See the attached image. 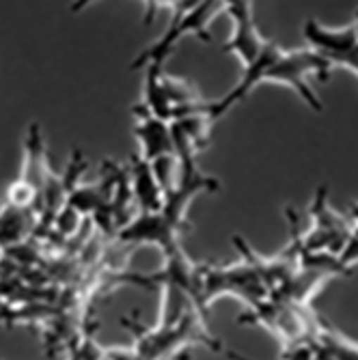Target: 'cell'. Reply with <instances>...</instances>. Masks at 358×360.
Here are the masks:
<instances>
[{
    "mask_svg": "<svg viewBox=\"0 0 358 360\" xmlns=\"http://www.w3.org/2000/svg\"><path fill=\"white\" fill-rule=\"evenodd\" d=\"M224 13H229V18L234 20V32L229 41L222 46V50L238 56V60L242 63V70H248L250 65L266 52L270 41L264 39L262 32H259L255 18H252L250 3H242V0H238V3H226Z\"/></svg>",
    "mask_w": 358,
    "mask_h": 360,
    "instance_id": "8",
    "label": "cell"
},
{
    "mask_svg": "<svg viewBox=\"0 0 358 360\" xmlns=\"http://www.w3.org/2000/svg\"><path fill=\"white\" fill-rule=\"evenodd\" d=\"M136 117L134 134L141 145V158L147 160L149 165L158 160H177L175 155V145H173V134L171 125L167 121H162L153 115H149L141 104L132 108Z\"/></svg>",
    "mask_w": 358,
    "mask_h": 360,
    "instance_id": "9",
    "label": "cell"
},
{
    "mask_svg": "<svg viewBox=\"0 0 358 360\" xmlns=\"http://www.w3.org/2000/svg\"><path fill=\"white\" fill-rule=\"evenodd\" d=\"M127 177L132 186V194L141 207V214H153L162 207L165 190H162L153 167L141 155H132L127 162Z\"/></svg>",
    "mask_w": 358,
    "mask_h": 360,
    "instance_id": "10",
    "label": "cell"
},
{
    "mask_svg": "<svg viewBox=\"0 0 358 360\" xmlns=\"http://www.w3.org/2000/svg\"><path fill=\"white\" fill-rule=\"evenodd\" d=\"M354 28H356V37H358V13H356V20H354Z\"/></svg>",
    "mask_w": 358,
    "mask_h": 360,
    "instance_id": "16",
    "label": "cell"
},
{
    "mask_svg": "<svg viewBox=\"0 0 358 360\" xmlns=\"http://www.w3.org/2000/svg\"><path fill=\"white\" fill-rule=\"evenodd\" d=\"M121 323L134 335L132 354L136 360H169L188 345L220 352V341L210 333L207 319L197 309L186 311L175 323H158L153 328H145L136 317H123Z\"/></svg>",
    "mask_w": 358,
    "mask_h": 360,
    "instance_id": "3",
    "label": "cell"
},
{
    "mask_svg": "<svg viewBox=\"0 0 358 360\" xmlns=\"http://www.w3.org/2000/svg\"><path fill=\"white\" fill-rule=\"evenodd\" d=\"M203 102L199 89L190 84L184 78H173L165 74L160 65H147L145 68V82H143V108L162 119L175 121L181 115L197 110Z\"/></svg>",
    "mask_w": 358,
    "mask_h": 360,
    "instance_id": "5",
    "label": "cell"
},
{
    "mask_svg": "<svg viewBox=\"0 0 358 360\" xmlns=\"http://www.w3.org/2000/svg\"><path fill=\"white\" fill-rule=\"evenodd\" d=\"M341 261L343 264L352 270V266L354 264H358V238L354 236L352 240H350V244L345 246V250H343V255H341Z\"/></svg>",
    "mask_w": 358,
    "mask_h": 360,
    "instance_id": "14",
    "label": "cell"
},
{
    "mask_svg": "<svg viewBox=\"0 0 358 360\" xmlns=\"http://www.w3.org/2000/svg\"><path fill=\"white\" fill-rule=\"evenodd\" d=\"M20 179H24L26 184H30L41 194L50 181V169L46 162V147H44V136H41V127L39 123H30L28 134H26V153H24V167H22V175Z\"/></svg>",
    "mask_w": 358,
    "mask_h": 360,
    "instance_id": "11",
    "label": "cell"
},
{
    "mask_svg": "<svg viewBox=\"0 0 358 360\" xmlns=\"http://www.w3.org/2000/svg\"><path fill=\"white\" fill-rule=\"evenodd\" d=\"M165 7L171 11L169 28L165 30V35L136 56V60L132 63L134 70L147 68V65H160L162 68L173 54L175 46L188 35H197L199 39L210 41L207 26L218 13L226 9V3H165Z\"/></svg>",
    "mask_w": 358,
    "mask_h": 360,
    "instance_id": "4",
    "label": "cell"
},
{
    "mask_svg": "<svg viewBox=\"0 0 358 360\" xmlns=\"http://www.w3.org/2000/svg\"><path fill=\"white\" fill-rule=\"evenodd\" d=\"M309 214L311 226L305 233H300L302 252H326L341 257L345 246L354 238V226L347 218H343L331 207L326 186L315 190Z\"/></svg>",
    "mask_w": 358,
    "mask_h": 360,
    "instance_id": "7",
    "label": "cell"
},
{
    "mask_svg": "<svg viewBox=\"0 0 358 360\" xmlns=\"http://www.w3.org/2000/svg\"><path fill=\"white\" fill-rule=\"evenodd\" d=\"M328 74H331L328 63L324 58H319L313 50H309V48H305V50H283L274 41H270L266 52L259 56L248 70L242 72V78L236 84V89H231L222 97V100L210 104V115L214 121H218L236 104L244 102L246 95L255 86L264 84V82H276V84H285L289 89H294L313 110L319 112L321 100L313 91V86L309 84V78L319 76L321 80H328Z\"/></svg>",
    "mask_w": 358,
    "mask_h": 360,
    "instance_id": "2",
    "label": "cell"
},
{
    "mask_svg": "<svg viewBox=\"0 0 358 360\" xmlns=\"http://www.w3.org/2000/svg\"><path fill=\"white\" fill-rule=\"evenodd\" d=\"M220 184L203 175L197 167V158L177 160V179L171 190L165 192L162 207L153 214H139L117 231V240L123 244H151L165 252L179 248L181 231L190 226L186 220L192 199L201 192H218Z\"/></svg>",
    "mask_w": 358,
    "mask_h": 360,
    "instance_id": "1",
    "label": "cell"
},
{
    "mask_svg": "<svg viewBox=\"0 0 358 360\" xmlns=\"http://www.w3.org/2000/svg\"><path fill=\"white\" fill-rule=\"evenodd\" d=\"M201 285H203V307L210 313V304L222 296H236L248 309H255L264 300L270 298V293L257 274V270L242 259L234 266H207L201 264Z\"/></svg>",
    "mask_w": 358,
    "mask_h": 360,
    "instance_id": "6",
    "label": "cell"
},
{
    "mask_svg": "<svg viewBox=\"0 0 358 360\" xmlns=\"http://www.w3.org/2000/svg\"><path fill=\"white\" fill-rule=\"evenodd\" d=\"M37 199H39V192L32 188L30 184H26L24 179H15L7 188V207L9 210L28 212Z\"/></svg>",
    "mask_w": 358,
    "mask_h": 360,
    "instance_id": "13",
    "label": "cell"
},
{
    "mask_svg": "<svg viewBox=\"0 0 358 360\" xmlns=\"http://www.w3.org/2000/svg\"><path fill=\"white\" fill-rule=\"evenodd\" d=\"M315 343V360H358V343L339 335L333 326L319 321Z\"/></svg>",
    "mask_w": 358,
    "mask_h": 360,
    "instance_id": "12",
    "label": "cell"
},
{
    "mask_svg": "<svg viewBox=\"0 0 358 360\" xmlns=\"http://www.w3.org/2000/svg\"><path fill=\"white\" fill-rule=\"evenodd\" d=\"M226 358H229V360H252V358H246V356H242L238 352H229V354H226Z\"/></svg>",
    "mask_w": 358,
    "mask_h": 360,
    "instance_id": "15",
    "label": "cell"
}]
</instances>
